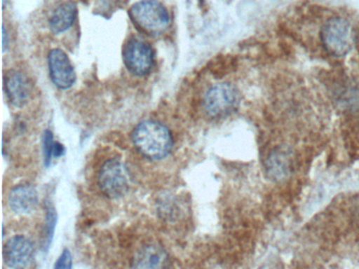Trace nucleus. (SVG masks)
Listing matches in <instances>:
<instances>
[{
  "label": "nucleus",
  "mask_w": 359,
  "mask_h": 269,
  "mask_svg": "<svg viewBox=\"0 0 359 269\" xmlns=\"http://www.w3.org/2000/svg\"><path fill=\"white\" fill-rule=\"evenodd\" d=\"M132 141L135 149L151 160H161L167 157L174 144L173 136L169 128L154 120H144L137 124L132 132Z\"/></svg>",
  "instance_id": "nucleus-1"
},
{
  "label": "nucleus",
  "mask_w": 359,
  "mask_h": 269,
  "mask_svg": "<svg viewBox=\"0 0 359 269\" xmlns=\"http://www.w3.org/2000/svg\"><path fill=\"white\" fill-rule=\"evenodd\" d=\"M129 16L134 27L144 35L156 36L165 33L170 27L169 11L157 0H140L131 6Z\"/></svg>",
  "instance_id": "nucleus-2"
},
{
  "label": "nucleus",
  "mask_w": 359,
  "mask_h": 269,
  "mask_svg": "<svg viewBox=\"0 0 359 269\" xmlns=\"http://www.w3.org/2000/svg\"><path fill=\"white\" fill-rule=\"evenodd\" d=\"M321 40L330 54L336 57L344 56L350 52L354 43L352 25L344 17H332L323 25Z\"/></svg>",
  "instance_id": "nucleus-3"
},
{
  "label": "nucleus",
  "mask_w": 359,
  "mask_h": 269,
  "mask_svg": "<svg viewBox=\"0 0 359 269\" xmlns=\"http://www.w3.org/2000/svg\"><path fill=\"white\" fill-rule=\"evenodd\" d=\"M98 185L109 199L123 198L130 188V174L127 166L117 158L104 162L98 172Z\"/></svg>",
  "instance_id": "nucleus-4"
},
{
  "label": "nucleus",
  "mask_w": 359,
  "mask_h": 269,
  "mask_svg": "<svg viewBox=\"0 0 359 269\" xmlns=\"http://www.w3.org/2000/svg\"><path fill=\"white\" fill-rule=\"evenodd\" d=\"M239 92L231 83L211 86L203 96V105L209 117L219 119L232 113L239 104Z\"/></svg>",
  "instance_id": "nucleus-5"
},
{
  "label": "nucleus",
  "mask_w": 359,
  "mask_h": 269,
  "mask_svg": "<svg viewBox=\"0 0 359 269\" xmlns=\"http://www.w3.org/2000/svg\"><path fill=\"white\" fill-rule=\"evenodd\" d=\"M123 59L130 73L144 77L152 71L154 50L149 42L140 38L132 37L123 46Z\"/></svg>",
  "instance_id": "nucleus-6"
},
{
  "label": "nucleus",
  "mask_w": 359,
  "mask_h": 269,
  "mask_svg": "<svg viewBox=\"0 0 359 269\" xmlns=\"http://www.w3.org/2000/svg\"><path fill=\"white\" fill-rule=\"evenodd\" d=\"M48 65H49L50 78L56 88L60 90H68L72 88L73 84L76 81V73L68 55L64 50L60 48H53L50 50Z\"/></svg>",
  "instance_id": "nucleus-7"
},
{
  "label": "nucleus",
  "mask_w": 359,
  "mask_h": 269,
  "mask_svg": "<svg viewBox=\"0 0 359 269\" xmlns=\"http://www.w3.org/2000/svg\"><path fill=\"white\" fill-rule=\"evenodd\" d=\"M34 256V245L25 235H14L4 246V261L10 268H26Z\"/></svg>",
  "instance_id": "nucleus-8"
},
{
  "label": "nucleus",
  "mask_w": 359,
  "mask_h": 269,
  "mask_svg": "<svg viewBox=\"0 0 359 269\" xmlns=\"http://www.w3.org/2000/svg\"><path fill=\"white\" fill-rule=\"evenodd\" d=\"M4 88L8 100L15 107H24L28 103L32 92V86L27 76L14 69L6 74Z\"/></svg>",
  "instance_id": "nucleus-9"
},
{
  "label": "nucleus",
  "mask_w": 359,
  "mask_h": 269,
  "mask_svg": "<svg viewBox=\"0 0 359 269\" xmlns=\"http://www.w3.org/2000/svg\"><path fill=\"white\" fill-rule=\"evenodd\" d=\"M170 258L163 246L147 244L134 254L131 266L140 269H159L169 266Z\"/></svg>",
  "instance_id": "nucleus-10"
},
{
  "label": "nucleus",
  "mask_w": 359,
  "mask_h": 269,
  "mask_svg": "<svg viewBox=\"0 0 359 269\" xmlns=\"http://www.w3.org/2000/svg\"><path fill=\"white\" fill-rule=\"evenodd\" d=\"M39 201V193L30 183L16 185L9 195L10 207L18 214H28L34 212Z\"/></svg>",
  "instance_id": "nucleus-11"
},
{
  "label": "nucleus",
  "mask_w": 359,
  "mask_h": 269,
  "mask_svg": "<svg viewBox=\"0 0 359 269\" xmlns=\"http://www.w3.org/2000/svg\"><path fill=\"white\" fill-rule=\"evenodd\" d=\"M77 16V6L74 2H65L54 10L50 17L49 25L54 34H62L68 31Z\"/></svg>",
  "instance_id": "nucleus-12"
},
{
  "label": "nucleus",
  "mask_w": 359,
  "mask_h": 269,
  "mask_svg": "<svg viewBox=\"0 0 359 269\" xmlns=\"http://www.w3.org/2000/svg\"><path fill=\"white\" fill-rule=\"evenodd\" d=\"M56 222H57V214L55 209L49 205L47 208V218H46L45 235L43 239V247L45 250H48L52 243L53 239L54 230H55Z\"/></svg>",
  "instance_id": "nucleus-13"
},
{
  "label": "nucleus",
  "mask_w": 359,
  "mask_h": 269,
  "mask_svg": "<svg viewBox=\"0 0 359 269\" xmlns=\"http://www.w3.org/2000/svg\"><path fill=\"white\" fill-rule=\"evenodd\" d=\"M54 145H55V141L51 130H45L43 134V151L46 166H49L53 159Z\"/></svg>",
  "instance_id": "nucleus-14"
},
{
  "label": "nucleus",
  "mask_w": 359,
  "mask_h": 269,
  "mask_svg": "<svg viewBox=\"0 0 359 269\" xmlns=\"http://www.w3.org/2000/svg\"><path fill=\"white\" fill-rule=\"evenodd\" d=\"M56 269H70L72 268V256H71L70 251L68 249H65L62 251V256L58 258L57 262L55 264Z\"/></svg>",
  "instance_id": "nucleus-15"
},
{
  "label": "nucleus",
  "mask_w": 359,
  "mask_h": 269,
  "mask_svg": "<svg viewBox=\"0 0 359 269\" xmlns=\"http://www.w3.org/2000/svg\"><path fill=\"white\" fill-rule=\"evenodd\" d=\"M65 151H66V149H65L64 145L62 143L55 142V145H54V157H62Z\"/></svg>",
  "instance_id": "nucleus-16"
}]
</instances>
